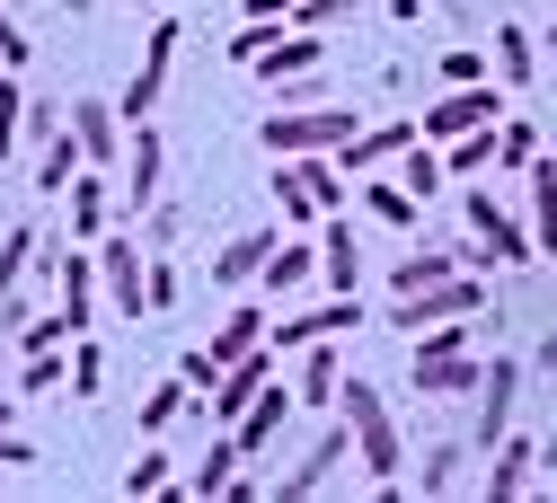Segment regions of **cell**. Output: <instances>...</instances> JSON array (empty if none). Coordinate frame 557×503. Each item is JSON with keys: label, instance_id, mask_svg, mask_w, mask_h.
Listing matches in <instances>:
<instances>
[{"label": "cell", "instance_id": "cell-47", "mask_svg": "<svg viewBox=\"0 0 557 503\" xmlns=\"http://www.w3.org/2000/svg\"><path fill=\"white\" fill-rule=\"evenodd\" d=\"M18 344H27V353H53V344H72V318H62V310H53V318H27V327H18Z\"/></svg>", "mask_w": 557, "mask_h": 503}, {"label": "cell", "instance_id": "cell-22", "mask_svg": "<svg viewBox=\"0 0 557 503\" xmlns=\"http://www.w3.org/2000/svg\"><path fill=\"white\" fill-rule=\"evenodd\" d=\"M319 222H327V230H319V274L336 282V292H355V282H363V248H355V230H345L336 212H319Z\"/></svg>", "mask_w": 557, "mask_h": 503}, {"label": "cell", "instance_id": "cell-40", "mask_svg": "<svg viewBox=\"0 0 557 503\" xmlns=\"http://www.w3.org/2000/svg\"><path fill=\"white\" fill-rule=\"evenodd\" d=\"M355 18V0H293V27L301 36H327V27H345Z\"/></svg>", "mask_w": 557, "mask_h": 503}, {"label": "cell", "instance_id": "cell-27", "mask_svg": "<svg viewBox=\"0 0 557 503\" xmlns=\"http://www.w3.org/2000/svg\"><path fill=\"white\" fill-rule=\"evenodd\" d=\"M265 248H274V230H248V239H231V248L213 256V282H222V292H239V282H257Z\"/></svg>", "mask_w": 557, "mask_h": 503}, {"label": "cell", "instance_id": "cell-41", "mask_svg": "<svg viewBox=\"0 0 557 503\" xmlns=\"http://www.w3.org/2000/svg\"><path fill=\"white\" fill-rule=\"evenodd\" d=\"M540 160V133L531 124H496V168H531Z\"/></svg>", "mask_w": 557, "mask_h": 503}, {"label": "cell", "instance_id": "cell-25", "mask_svg": "<svg viewBox=\"0 0 557 503\" xmlns=\"http://www.w3.org/2000/svg\"><path fill=\"white\" fill-rule=\"evenodd\" d=\"M310 274H319V248H293V239H274V248H265V265H257L265 292H301Z\"/></svg>", "mask_w": 557, "mask_h": 503}, {"label": "cell", "instance_id": "cell-43", "mask_svg": "<svg viewBox=\"0 0 557 503\" xmlns=\"http://www.w3.org/2000/svg\"><path fill=\"white\" fill-rule=\"evenodd\" d=\"M177 380H186L195 398H213V380H222V353H213V344H195V353H177Z\"/></svg>", "mask_w": 557, "mask_h": 503}, {"label": "cell", "instance_id": "cell-24", "mask_svg": "<svg viewBox=\"0 0 557 503\" xmlns=\"http://www.w3.org/2000/svg\"><path fill=\"white\" fill-rule=\"evenodd\" d=\"M98 177H107V168H81V177H72V239H81V248L107 239V186H98Z\"/></svg>", "mask_w": 557, "mask_h": 503}, {"label": "cell", "instance_id": "cell-53", "mask_svg": "<svg viewBox=\"0 0 557 503\" xmlns=\"http://www.w3.org/2000/svg\"><path fill=\"white\" fill-rule=\"evenodd\" d=\"M540 372H557V327H548V336H540Z\"/></svg>", "mask_w": 557, "mask_h": 503}, {"label": "cell", "instance_id": "cell-21", "mask_svg": "<svg viewBox=\"0 0 557 503\" xmlns=\"http://www.w3.org/2000/svg\"><path fill=\"white\" fill-rule=\"evenodd\" d=\"M336 389H345V372H336V336L301 344V389H293V406H336Z\"/></svg>", "mask_w": 557, "mask_h": 503}, {"label": "cell", "instance_id": "cell-30", "mask_svg": "<svg viewBox=\"0 0 557 503\" xmlns=\"http://www.w3.org/2000/svg\"><path fill=\"white\" fill-rule=\"evenodd\" d=\"M531 71H540V45H531V27H496V80H505V89H522Z\"/></svg>", "mask_w": 557, "mask_h": 503}, {"label": "cell", "instance_id": "cell-16", "mask_svg": "<svg viewBox=\"0 0 557 503\" xmlns=\"http://www.w3.org/2000/svg\"><path fill=\"white\" fill-rule=\"evenodd\" d=\"M284 415H293V389H274V380H265V389L248 398V415L231 424L239 451H248V460H265V451H274V433H284Z\"/></svg>", "mask_w": 557, "mask_h": 503}, {"label": "cell", "instance_id": "cell-14", "mask_svg": "<svg viewBox=\"0 0 557 503\" xmlns=\"http://www.w3.org/2000/svg\"><path fill=\"white\" fill-rule=\"evenodd\" d=\"M407 141H416V124H407V115H389V124H363V133L345 141V151H327V160H336L345 177H372V168H389V160L407 151Z\"/></svg>", "mask_w": 557, "mask_h": 503}, {"label": "cell", "instance_id": "cell-37", "mask_svg": "<svg viewBox=\"0 0 557 503\" xmlns=\"http://www.w3.org/2000/svg\"><path fill=\"white\" fill-rule=\"evenodd\" d=\"M36 248H45V239H36V230H27V222H18V230H10V239H0V301H10V292H18V274H27V265H36Z\"/></svg>", "mask_w": 557, "mask_h": 503}, {"label": "cell", "instance_id": "cell-20", "mask_svg": "<svg viewBox=\"0 0 557 503\" xmlns=\"http://www.w3.org/2000/svg\"><path fill=\"white\" fill-rule=\"evenodd\" d=\"M239 460H248V451H239V433H222L213 451L195 460V477H177L169 494H195V503H222V486H231V468H239Z\"/></svg>", "mask_w": 557, "mask_h": 503}, {"label": "cell", "instance_id": "cell-3", "mask_svg": "<svg viewBox=\"0 0 557 503\" xmlns=\"http://www.w3.org/2000/svg\"><path fill=\"white\" fill-rule=\"evenodd\" d=\"M336 415H345V433H355V460H363L372 477H398V468H407L398 415L381 406V389H372V380H345V389H336Z\"/></svg>", "mask_w": 557, "mask_h": 503}, {"label": "cell", "instance_id": "cell-54", "mask_svg": "<svg viewBox=\"0 0 557 503\" xmlns=\"http://www.w3.org/2000/svg\"><path fill=\"white\" fill-rule=\"evenodd\" d=\"M62 10H72V18H81V10H98V0H62Z\"/></svg>", "mask_w": 557, "mask_h": 503}, {"label": "cell", "instance_id": "cell-39", "mask_svg": "<svg viewBox=\"0 0 557 503\" xmlns=\"http://www.w3.org/2000/svg\"><path fill=\"white\" fill-rule=\"evenodd\" d=\"M98 389H107V353L89 336H72V398H98Z\"/></svg>", "mask_w": 557, "mask_h": 503}, {"label": "cell", "instance_id": "cell-29", "mask_svg": "<svg viewBox=\"0 0 557 503\" xmlns=\"http://www.w3.org/2000/svg\"><path fill=\"white\" fill-rule=\"evenodd\" d=\"M389 177H398V186H407L416 203H425V194L443 186V160H434V141H425V133H416V141H407V151L389 160Z\"/></svg>", "mask_w": 557, "mask_h": 503}, {"label": "cell", "instance_id": "cell-50", "mask_svg": "<svg viewBox=\"0 0 557 503\" xmlns=\"http://www.w3.org/2000/svg\"><path fill=\"white\" fill-rule=\"evenodd\" d=\"M248 18L257 27H293V0H248Z\"/></svg>", "mask_w": 557, "mask_h": 503}, {"label": "cell", "instance_id": "cell-9", "mask_svg": "<svg viewBox=\"0 0 557 503\" xmlns=\"http://www.w3.org/2000/svg\"><path fill=\"white\" fill-rule=\"evenodd\" d=\"M345 460H355V433H345V415H336V424H327V433L310 442V460H301L293 477H274L265 494H274V503H310V494H319V486H327V477H336Z\"/></svg>", "mask_w": 557, "mask_h": 503}, {"label": "cell", "instance_id": "cell-46", "mask_svg": "<svg viewBox=\"0 0 557 503\" xmlns=\"http://www.w3.org/2000/svg\"><path fill=\"white\" fill-rule=\"evenodd\" d=\"M143 310H177V265H143Z\"/></svg>", "mask_w": 557, "mask_h": 503}, {"label": "cell", "instance_id": "cell-26", "mask_svg": "<svg viewBox=\"0 0 557 503\" xmlns=\"http://www.w3.org/2000/svg\"><path fill=\"white\" fill-rule=\"evenodd\" d=\"M89 160H81V141H72V124H62L53 141H45V151H36V186L45 194H72V177H81Z\"/></svg>", "mask_w": 557, "mask_h": 503}, {"label": "cell", "instance_id": "cell-44", "mask_svg": "<svg viewBox=\"0 0 557 503\" xmlns=\"http://www.w3.org/2000/svg\"><path fill=\"white\" fill-rule=\"evenodd\" d=\"M469 80H486V53L478 45H451L443 53V89H469Z\"/></svg>", "mask_w": 557, "mask_h": 503}, {"label": "cell", "instance_id": "cell-56", "mask_svg": "<svg viewBox=\"0 0 557 503\" xmlns=\"http://www.w3.org/2000/svg\"><path fill=\"white\" fill-rule=\"evenodd\" d=\"M133 10H143V0H133Z\"/></svg>", "mask_w": 557, "mask_h": 503}, {"label": "cell", "instance_id": "cell-55", "mask_svg": "<svg viewBox=\"0 0 557 503\" xmlns=\"http://www.w3.org/2000/svg\"><path fill=\"white\" fill-rule=\"evenodd\" d=\"M540 460H557V433H548V442H540Z\"/></svg>", "mask_w": 557, "mask_h": 503}, {"label": "cell", "instance_id": "cell-13", "mask_svg": "<svg viewBox=\"0 0 557 503\" xmlns=\"http://www.w3.org/2000/svg\"><path fill=\"white\" fill-rule=\"evenodd\" d=\"M274 380V344H257V353H239V363H222V380H213V398H203V406H213L222 424H239L248 415V398Z\"/></svg>", "mask_w": 557, "mask_h": 503}, {"label": "cell", "instance_id": "cell-4", "mask_svg": "<svg viewBox=\"0 0 557 503\" xmlns=\"http://www.w3.org/2000/svg\"><path fill=\"white\" fill-rule=\"evenodd\" d=\"M478 310H486V274H443V282H425V292H389L381 327L425 336V327H443V318H478Z\"/></svg>", "mask_w": 557, "mask_h": 503}, {"label": "cell", "instance_id": "cell-17", "mask_svg": "<svg viewBox=\"0 0 557 503\" xmlns=\"http://www.w3.org/2000/svg\"><path fill=\"white\" fill-rule=\"evenodd\" d=\"M531 460H540V442H496V451H486V503H522L531 494Z\"/></svg>", "mask_w": 557, "mask_h": 503}, {"label": "cell", "instance_id": "cell-31", "mask_svg": "<svg viewBox=\"0 0 557 503\" xmlns=\"http://www.w3.org/2000/svg\"><path fill=\"white\" fill-rule=\"evenodd\" d=\"M478 168H496V124H478V133L443 141V177H478Z\"/></svg>", "mask_w": 557, "mask_h": 503}, {"label": "cell", "instance_id": "cell-32", "mask_svg": "<svg viewBox=\"0 0 557 503\" xmlns=\"http://www.w3.org/2000/svg\"><path fill=\"white\" fill-rule=\"evenodd\" d=\"M443 274H460V256H451V248H416V256H398L389 292H425V282H443Z\"/></svg>", "mask_w": 557, "mask_h": 503}, {"label": "cell", "instance_id": "cell-48", "mask_svg": "<svg viewBox=\"0 0 557 503\" xmlns=\"http://www.w3.org/2000/svg\"><path fill=\"white\" fill-rule=\"evenodd\" d=\"M274 36H284V27H257V18H248V27H239V36H231V62H257V53H265V45H274Z\"/></svg>", "mask_w": 557, "mask_h": 503}, {"label": "cell", "instance_id": "cell-2", "mask_svg": "<svg viewBox=\"0 0 557 503\" xmlns=\"http://www.w3.org/2000/svg\"><path fill=\"white\" fill-rule=\"evenodd\" d=\"M478 353H469V336H460V318H443V327H425L416 336V363H407V389L416 398H469L478 389Z\"/></svg>", "mask_w": 557, "mask_h": 503}, {"label": "cell", "instance_id": "cell-7", "mask_svg": "<svg viewBox=\"0 0 557 503\" xmlns=\"http://www.w3.org/2000/svg\"><path fill=\"white\" fill-rule=\"evenodd\" d=\"M496 115H505V89H496V80H469V89H443V98L425 106V124H416V133H425V141H460V133L496 124Z\"/></svg>", "mask_w": 557, "mask_h": 503}, {"label": "cell", "instance_id": "cell-6", "mask_svg": "<svg viewBox=\"0 0 557 503\" xmlns=\"http://www.w3.org/2000/svg\"><path fill=\"white\" fill-rule=\"evenodd\" d=\"M177 18H160L151 36H143V62H133V80H124V98H115V115L124 124H151V106H160V89H169V71H177Z\"/></svg>", "mask_w": 557, "mask_h": 503}, {"label": "cell", "instance_id": "cell-45", "mask_svg": "<svg viewBox=\"0 0 557 503\" xmlns=\"http://www.w3.org/2000/svg\"><path fill=\"white\" fill-rule=\"evenodd\" d=\"M62 380H72V372H62V344H53V353H27V372H18L27 398H36V389H62Z\"/></svg>", "mask_w": 557, "mask_h": 503}, {"label": "cell", "instance_id": "cell-5", "mask_svg": "<svg viewBox=\"0 0 557 503\" xmlns=\"http://www.w3.org/2000/svg\"><path fill=\"white\" fill-rule=\"evenodd\" d=\"M469 239H478V248H451V256H460V274H496V265L540 256V248H531V222H513L496 194H469Z\"/></svg>", "mask_w": 557, "mask_h": 503}, {"label": "cell", "instance_id": "cell-15", "mask_svg": "<svg viewBox=\"0 0 557 503\" xmlns=\"http://www.w3.org/2000/svg\"><path fill=\"white\" fill-rule=\"evenodd\" d=\"M160 177H169V141L151 124H133V151H124V203L133 212H151L160 203Z\"/></svg>", "mask_w": 557, "mask_h": 503}, {"label": "cell", "instance_id": "cell-28", "mask_svg": "<svg viewBox=\"0 0 557 503\" xmlns=\"http://www.w3.org/2000/svg\"><path fill=\"white\" fill-rule=\"evenodd\" d=\"M274 203H284V222H319V194H310V160H274Z\"/></svg>", "mask_w": 557, "mask_h": 503}, {"label": "cell", "instance_id": "cell-33", "mask_svg": "<svg viewBox=\"0 0 557 503\" xmlns=\"http://www.w3.org/2000/svg\"><path fill=\"white\" fill-rule=\"evenodd\" d=\"M265 344V310H231L222 327H213V353H222V363H239V353H257Z\"/></svg>", "mask_w": 557, "mask_h": 503}, {"label": "cell", "instance_id": "cell-8", "mask_svg": "<svg viewBox=\"0 0 557 503\" xmlns=\"http://www.w3.org/2000/svg\"><path fill=\"white\" fill-rule=\"evenodd\" d=\"M513 398H522V363L496 353V363L478 372V433H469V451H496V442L513 433Z\"/></svg>", "mask_w": 557, "mask_h": 503}, {"label": "cell", "instance_id": "cell-49", "mask_svg": "<svg viewBox=\"0 0 557 503\" xmlns=\"http://www.w3.org/2000/svg\"><path fill=\"white\" fill-rule=\"evenodd\" d=\"M18 62H27V36H18L10 10H0V71H18Z\"/></svg>", "mask_w": 557, "mask_h": 503}, {"label": "cell", "instance_id": "cell-12", "mask_svg": "<svg viewBox=\"0 0 557 503\" xmlns=\"http://www.w3.org/2000/svg\"><path fill=\"white\" fill-rule=\"evenodd\" d=\"M345 327H363L355 292H336L327 310H301V318H265V344H274V353H301V344H319V336H345Z\"/></svg>", "mask_w": 557, "mask_h": 503}, {"label": "cell", "instance_id": "cell-51", "mask_svg": "<svg viewBox=\"0 0 557 503\" xmlns=\"http://www.w3.org/2000/svg\"><path fill=\"white\" fill-rule=\"evenodd\" d=\"M27 460H36V451H27L18 433H10V424H0V468H27Z\"/></svg>", "mask_w": 557, "mask_h": 503}, {"label": "cell", "instance_id": "cell-42", "mask_svg": "<svg viewBox=\"0 0 557 503\" xmlns=\"http://www.w3.org/2000/svg\"><path fill=\"white\" fill-rule=\"evenodd\" d=\"M169 486H177V477H169V460H160V451H143V460L124 468V494H133V503H143V494H169Z\"/></svg>", "mask_w": 557, "mask_h": 503}, {"label": "cell", "instance_id": "cell-19", "mask_svg": "<svg viewBox=\"0 0 557 503\" xmlns=\"http://www.w3.org/2000/svg\"><path fill=\"white\" fill-rule=\"evenodd\" d=\"M62 318H72V336H89L98 327V256H62Z\"/></svg>", "mask_w": 557, "mask_h": 503}, {"label": "cell", "instance_id": "cell-1", "mask_svg": "<svg viewBox=\"0 0 557 503\" xmlns=\"http://www.w3.org/2000/svg\"><path fill=\"white\" fill-rule=\"evenodd\" d=\"M363 133V115L355 106H274L265 124H257V141H265V151L274 160H310V151H345V141H355Z\"/></svg>", "mask_w": 557, "mask_h": 503}, {"label": "cell", "instance_id": "cell-18", "mask_svg": "<svg viewBox=\"0 0 557 503\" xmlns=\"http://www.w3.org/2000/svg\"><path fill=\"white\" fill-rule=\"evenodd\" d=\"M319 53H327V36H301V27H284V36H274V45L257 53V71H265L274 89H284V80H310V71H319Z\"/></svg>", "mask_w": 557, "mask_h": 503}, {"label": "cell", "instance_id": "cell-10", "mask_svg": "<svg viewBox=\"0 0 557 503\" xmlns=\"http://www.w3.org/2000/svg\"><path fill=\"white\" fill-rule=\"evenodd\" d=\"M62 124H72V141H81L89 168H115V160H124V115H115V98H72Z\"/></svg>", "mask_w": 557, "mask_h": 503}, {"label": "cell", "instance_id": "cell-52", "mask_svg": "<svg viewBox=\"0 0 557 503\" xmlns=\"http://www.w3.org/2000/svg\"><path fill=\"white\" fill-rule=\"evenodd\" d=\"M389 18H398V27H416V18H425V0H389Z\"/></svg>", "mask_w": 557, "mask_h": 503}, {"label": "cell", "instance_id": "cell-23", "mask_svg": "<svg viewBox=\"0 0 557 503\" xmlns=\"http://www.w3.org/2000/svg\"><path fill=\"white\" fill-rule=\"evenodd\" d=\"M522 177H531V248L557 256V160H531Z\"/></svg>", "mask_w": 557, "mask_h": 503}, {"label": "cell", "instance_id": "cell-34", "mask_svg": "<svg viewBox=\"0 0 557 503\" xmlns=\"http://www.w3.org/2000/svg\"><path fill=\"white\" fill-rule=\"evenodd\" d=\"M363 203H372V222H389V230H416V194H407L398 177H372V186H363Z\"/></svg>", "mask_w": 557, "mask_h": 503}, {"label": "cell", "instance_id": "cell-11", "mask_svg": "<svg viewBox=\"0 0 557 503\" xmlns=\"http://www.w3.org/2000/svg\"><path fill=\"white\" fill-rule=\"evenodd\" d=\"M89 256H98V292L115 301V318H151L143 310V248L133 239H98Z\"/></svg>", "mask_w": 557, "mask_h": 503}, {"label": "cell", "instance_id": "cell-35", "mask_svg": "<svg viewBox=\"0 0 557 503\" xmlns=\"http://www.w3.org/2000/svg\"><path fill=\"white\" fill-rule=\"evenodd\" d=\"M460 460H469L460 442H443V451H425V468H416V494H425V503H443V494L460 486Z\"/></svg>", "mask_w": 557, "mask_h": 503}, {"label": "cell", "instance_id": "cell-38", "mask_svg": "<svg viewBox=\"0 0 557 503\" xmlns=\"http://www.w3.org/2000/svg\"><path fill=\"white\" fill-rule=\"evenodd\" d=\"M18 124H27V89L0 71V168H10V151H18Z\"/></svg>", "mask_w": 557, "mask_h": 503}, {"label": "cell", "instance_id": "cell-36", "mask_svg": "<svg viewBox=\"0 0 557 503\" xmlns=\"http://www.w3.org/2000/svg\"><path fill=\"white\" fill-rule=\"evenodd\" d=\"M186 406H195V389H186V380H160V389L143 398V433H169V424H177Z\"/></svg>", "mask_w": 557, "mask_h": 503}]
</instances>
